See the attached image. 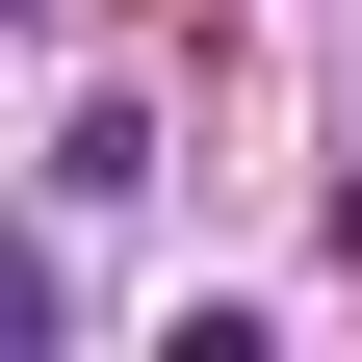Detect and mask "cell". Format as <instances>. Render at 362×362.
<instances>
[{
	"label": "cell",
	"mask_w": 362,
	"mask_h": 362,
	"mask_svg": "<svg viewBox=\"0 0 362 362\" xmlns=\"http://www.w3.org/2000/svg\"><path fill=\"white\" fill-rule=\"evenodd\" d=\"M337 259H362V181H337Z\"/></svg>",
	"instance_id": "6da1fadb"
}]
</instances>
